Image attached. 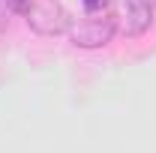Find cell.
<instances>
[{
  "mask_svg": "<svg viewBox=\"0 0 156 153\" xmlns=\"http://www.w3.org/2000/svg\"><path fill=\"white\" fill-rule=\"evenodd\" d=\"M27 24H30V30L39 33V36H60V33H69L72 18H69V12L60 6L57 0H42V3H33L30 6Z\"/></svg>",
  "mask_w": 156,
  "mask_h": 153,
  "instance_id": "cell-1",
  "label": "cell"
},
{
  "mask_svg": "<svg viewBox=\"0 0 156 153\" xmlns=\"http://www.w3.org/2000/svg\"><path fill=\"white\" fill-rule=\"evenodd\" d=\"M117 33V18L114 15H102V18H87L69 27V39L78 48H102L108 45Z\"/></svg>",
  "mask_w": 156,
  "mask_h": 153,
  "instance_id": "cell-2",
  "label": "cell"
},
{
  "mask_svg": "<svg viewBox=\"0 0 156 153\" xmlns=\"http://www.w3.org/2000/svg\"><path fill=\"white\" fill-rule=\"evenodd\" d=\"M156 9L141 3V0H126V18H123V33L126 36H141L144 30H150Z\"/></svg>",
  "mask_w": 156,
  "mask_h": 153,
  "instance_id": "cell-3",
  "label": "cell"
},
{
  "mask_svg": "<svg viewBox=\"0 0 156 153\" xmlns=\"http://www.w3.org/2000/svg\"><path fill=\"white\" fill-rule=\"evenodd\" d=\"M3 3H6L15 15H27V12H30V6H33V0H3Z\"/></svg>",
  "mask_w": 156,
  "mask_h": 153,
  "instance_id": "cell-4",
  "label": "cell"
},
{
  "mask_svg": "<svg viewBox=\"0 0 156 153\" xmlns=\"http://www.w3.org/2000/svg\"><path fill=\"white\" fill-rule=\"evenodd\" d=\"M81 3H84V9H87V12H93V15H96V12H102V9H108V3H111V0H81Z\"/></svg>",
  "mask_w": 156,
  "mask_h": 153,
  "instance_id": "cell-5",
  "label": "cell"
},
{
  "mask_svg": "<svg viewBox=\"0 0 156 153\" xmlns=\"http://www.w3.org/2000/svg\"><path fill=\"white\" fill-rule=\"evenodd\" d=\"M141 3H147V6H153V9H156V0H141Z\"/></svg>",
  "mask_w": 156,
  "mask_h": 153,
  "instance_id": "cell-6",
  "label": "cell"
},
{
  "mask_svg": "<svg viewBox=\"0 0 156 153\" xmlns=\"http://www.w3.org/2000/svg\"><path fill=\"white\" fill-rule=\"evenodd\" d=\"M3 27H6V18H3V15H0V30H3Z\"/></svg>",
  "mask_w": 156,
  "mask_h": 153,
  "instance_id": "cell-7",
  "label": "cell"
}]
</instances>
